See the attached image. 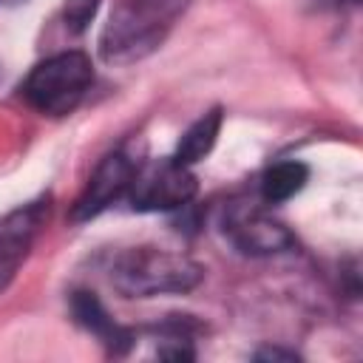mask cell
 <instances>
[{
  "instance_id": "9c48e42d",
  "label": "cell",
  "mask_w": 363,
  "mask_h": 363,
  "mask_svg": "<svg viewBox=\"0 0 363 363\" xmlns=\"http://www.w3.org/2000/svg\"><path fill=\"white\" fill-rule=\"evenodd\" d=\"M218 130H221V108H213V111L201 113V116L182 133L173 159H176L179 164H187V167L196 164V162H201V159L213 150V145H216V139H218Z\"/></svg>"
},
{
  "instance_id": "52a82bcc",
  "label": "cell",
  "mask_w": 363,
  "mask_h": 363,
  "mask_svg": "<svg viewBox=\"0 0 363 363\" xmlns=\"http://www.w3.org/2000/svg\"><path fill=\"white\" fill-rule=\"evenodd\" d=\"M136 170H139V162L133 159V153H128V150H113V153H108V156L96 164V170H94L91 182H88V187L82 190V196L74 201L71 218H74V221H91V218H96L102 210H108L113 201H119L122 196H128Z\"/></svg>"
},
{
  "instance_id": "ba28073f",
  "label": "cell",
  "mask_w": 363,
  "mask_h": 363,
  "mask_svg": "<svg viewBox=\"0 0 363 363\" xmlns=\"http://www.w3.org/2000/svg\"><path fill=\"white\" fill-rule=\"evenodd\" d=\"M71 315H74V320H77L85 332H91L102 346H108V352L125 354V352L133 346V332H128L125 326H119V323L108 315V309L102 306V301H99L94 292L77 289V292L71 295Z\"/></svg>"
},
{
  "instance_id": "8fae6325",
  "label": "cell",
  "mask_w": 363,
  "mask_h": 363,
  "mask_svg": "<svg viewBox=\"0 0 363 363\" xmlns=\"http://www.w3.org/2000/svg\"><path fill=\"white\" fill-rule=\"evenodd\" d=\"M99 3H102V0H65V6H62L65 28H68L71 34H82V31L91 26V20L96 17Z\"/></svg>"
},
{
  "instance_id": "30bf717a",
  "label": "cell",
  "mask_w": 363,
  "mask_h": 363,
  "mask_svg": "<svg viewBox=\"0 0 363 363\" xmlns=\"http://www.w3.org/2000/svg\"><path fill=\"white\" fill-rule=\"evenodd\" d=\"M306 179H309V167L303 162H295V159L278 162L261 176V199L267 204H281L295 193H301Z\"/></svg>"
},
{
  "instance_id": "8992f818",
  "label": "cell",
  "mask_w": 363,
  "mask_h": 363,
  "mask_svg": "<svg viewBox=\"0 0 363 363\" xmlns=\"http://www.w3.org/2000/svg\"><path fill=\"white\" fill-rule=\"evenodd\" d=\"M224 235L244 255H275L295 247V235L252 204H235L227 210Z\"/></svg>"
},
{
  "instance_id": "4fadbf2b",
  "label": "cell",
  "mask_w": 363,
  "mask_h": 363,
  "mask_svg": "<svg viewBox=\"0 0 363 363\" xmlns=\"http://www.w3.org/2000/svg\"><path fill=\"white\" fill-rule=\"evenodd\" d=\"M14 3H26V0H0V6H14Z\"/></svg>"
},
{
  "instance_id": "6da1fadb",
  "label": "cell",
  "mask_w": 363,
  "mask_h": 363,
  "mask_svg": "<svg viewBox=\"0 0 363 363\" xmlns=\"http://www.w3.org/2000/svg\"><path fill=\"white\" fill-rule=\"evenodd\" d=\"M184 6L187 0H116L99 37L102 60L116 65L145 60L164 43Z\"/></svg>"
},
{
  "instance_id": "5b68a950",
  "label": "cell",
  "mask_w": 363,
  "mask_h": 363,
  "mask_svg": "<svg viewBox=\"0 0 363 363\" xmlns=\"http://www.w3.org/2000/svg\"><path fill=\"white\" fill-rule=\"evenodd\" d=\"M48 210L51 196H40L0 216V292H6L17 278L23 261L28 258L37 235L48 221Z\"/></svg>"
},
{
  "instance_id": "5bb4252c",
  "label": "cell",
  "mask_w": 363,
  "mask_h": 363,
  "mask_svg": "<svg viewBox=\"0 0 363 363\" xmlns=\"http://www.w3.org/2000/svg\"><path fill=\"white\" fill-rule=\"evenodd\" d=\"M0 79H3V65H0Z\"/></svg>"
},
{
  "instance_id": "7c38bea8",
  "label": "cell",
  "mask_w": 363,
  "mask_h": 363,
  "mask_svg": "<svg viewBox=\"0 0 363 363\" xmlns=\"http://www.w3.org/2000/svg\"><path fill=\"white\" fill-rule=\"evenodd\" d=\"M255 360H286V363H292V360H298V354L295 352H284L278 346H267V349L255 352Z\"/></svg>"
},
{
  "instance_id": "3957f363",
  "label": "cell",
  "mask_w": 363,
  "mask_h": 363,
  "mask_svg": "<svg viewBox=\"0 0 363 363\" xmlns=\"http://www.w3.org/2000/svg\"><path fill=\"white\" fill-rule=\"evenodd\" d=\"M94 82V65L85 51H60L31 68L20 94L26 102L48 116L71 113Z\"/></svg>"
},
{
  "instance_id": "277c9868",
  "label": "cell",
  "mask_w": 363,
  "mask_h": 363,
  "mask_svg": "<svg viewBox=\"0 0 363 363\" xmlns=\"http://www.w3.org/2000/svg\"><path fill=\"white\" fill-rule=\"evenodd\" d=\"M199 190L196 176L187 164H179L170 159H156L147 164H139L133 184L128 190L130 207L139 213H167L184 207Z\"/></svg>"
},
{
  "instance_id": "7a4b0ae2",
  "label": "cell",
  "mask_w": 363,
  "mask_h": 363,
  "mask_svg": "<svg viewBox=\"0 0 363 363\" xmlns=\"http://www.w3.org/2000/svg\"><path fill=\"white\" fill-rule=\"evenodd\" d=\"M108 272L122 298L182 295L199 286L204 275L201 264L162 247H130L113 258Z\"/></svg>"
}]
</instances>
